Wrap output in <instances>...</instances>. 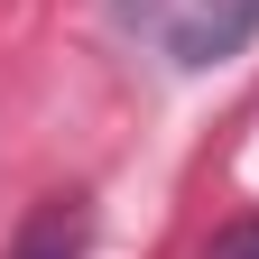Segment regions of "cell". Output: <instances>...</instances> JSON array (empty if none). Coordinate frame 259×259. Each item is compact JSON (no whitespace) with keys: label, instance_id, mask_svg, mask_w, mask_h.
I'll return each mask as SVG.
<instances>
[{"label":"cell","instance_id":"obj_2","mask_svg":"<svg viewBox=\"0 0 259 259\" xmlns=\"http://www.w3.org/2000/svg\"><path fill=\"white\" fill-rule=\"evenodd\" d=\"M222 259H259V222H241V232L222 241Z\"/></svg>","mask_w":259,"mask_h":259},{"label":"cell","instance_id":"obj_1","mask_svg":"<svg viewBox=\"0 0 259 259\" xmlns=\"http://www.w3.org/2000/svg\"><path fill=\"white\" fill-rule=\"evenodd\" d=\"M83 232H93V213H83V194H56V204L28 213V232L10 259H83Z\"/></svg>","mask_w":259,"mask_h":259}]
</instances>
